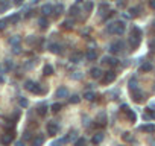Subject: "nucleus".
<instances>
[{"mask_svg": "<svg viewBox=\"0 0 155 146\" xmlns=\"http://www.w3.org/2000/svg\"><path fill=\"white\" fill-rule=\"evenodd\" d=\"M125 31H126V24L125 22H111L108 23V26H106V32L108 34H113V35H122L125 34Z\"/></svg>", "mask_w": 155, "mask_h": 146, "instance_id": "nucleus-1", "label": "nucleus"}, {"mask_svg": "<svg viewBox=\"0 0 155 146\" xmlns=\"http://www.w3.org/2000/svg\"><path fill=\"white\" fill-rule=\"evenodd\" d=\"M24 88L31 93H33V95H44L46 93V88L41 84H38L35 81H31V79H28V81L24 82Z\"/></svg>", "mask_w": 155, "mask_h": 146, "instance_id": "nucleus-2", "label": "nucleus"}, {"mask_svg": "<svg viewBox=\"0 0 155 146\" xmlns=\"http://www.w3.org/2000/svg\"><path fill=\"white\" fill-rule=\"evenodd\" d=\"M123 49H125V43L123 41H114V43L110 44V52L114 54V55H116V54H122Z\"/></svg>", "mask_w": 155, "mask_h": 146, "instance_id": "nucleus-3", "label": "nucleus"}, {"mask_svg": "<svg viewBox=\"0 0 155 146\" xmlns=\"http://www.w3.org/2000/svg\"><path fill=\"white\" fill-rule=\"evenodd\" d=\"M100 64L105 65V67H116V65L119 64V59H117V58H114V56L106 55V56H104V58H102Z\"/></svg>", "mask_w": 155, "mask_h": 146, "instance_id": "nucleus-4", "label": "nucleus"}, {"mask_svg": "<svg viewBox=\"0 0 155 146\" xmlns=\"http://www.w3.org/2000/svg\"><path fill=\"white\" fill-rule=\"evenodd\" d=\"M114 79H116V72L114 70H106L104 75H102V78H100V81H102V84H111Z\"/></svg>", "mask_w": 155, "mask_h": 146, "instance_id": "nucleus-5", "label": "nucleus"}, {"mask_svg": "<svg viewBox=\"0 0 155 146\" xmlns=\"http://www.w3.org/2000/svg\"><path fill=\"white\" fill-rule=\"evenodd\" d=\"M47 47H49V50L52 52V54H55V55H63L64 54V46L63 44L49 43V44H47Z\"/></svg>", "mask_w": 155, "mask_h": 146, "instance_id": "nucleus-6", "label": "nucleus"}, {"mask_svg": "<svg viewBox=\"0 0 155 146\" xmlns=\"http://www.w3.org/2000/svg\"><path fill=\"white\" fill-rule=\"evenodd\" d=\"M12 140H14V131H11V129L0 136V143L2 145H11Z\"/></svg>", "mask_w": 155, "mask_h": 146, "instance_id": "nucleus-7", "label": "nucleus"}, {"mask_svg": "<svg viewBox=\"0 0 155 146\" xmlns=\"http://www.w3.org/2000/svg\"><path fill=\"white\" fill-rule=\"evenodd\" d=\"M46 129H47V134H49V136H56L59 127H58V123L55 120H50V122H47Z\"/></svg>", "mask_w": 155, "mask_h": 146, "instance_id": "nucleus-8", "label": "nucleus"}, {"mask_svg": "<svg viewBox=\"0 0 155 146\" xmlns=\"http://www.w3.org/2000/svg\"><path fill=\"white\" fill-rule=\"evenodd\" d=\"M81 9H82V2H81V0H78V2H75V3L70 6V14H72L73 17H76L79 12H82Z\"/></svg>", "mask_w": 155, "mask_h": 146, "instance_id": "nucleus-9", "label": "nucleus"}, {"mask_svg": "<svg viewBox=\"0 0 155 146\" xmlns=\"http://www.w3.org/2000/svg\"><path fill=\"white\" fill-rule=\"evenodd\" d=\"M102 75H104V72H102V69H100V67H93L90 70V76L93 79H100V78H102Z\"/></svg>", "mask_w": 155, "mask_h": 146, "instance_id": "nucleus-10", "label": "nucleus"}, {"mask_svg": "<svg viewBox=\"0 0 155 146\" xmlns=\"http://www.w3.org/2000/svg\"><path fill=\"white\" fill-rule=\"evenodd\" d=\"M47 110H49L47 104H44V102L38 104V107H37V113H38V116H40V117H44V116L47 114Z\"/></svg>", "mask_w": 155, "mask_h": 146, "instance_id": "nucleus-11", "label": "nucleus"}, {"mask_svg": "<svg viewBox=\"0 0 155 146\" xmlns=\"http://www.w3.org/2000/svg\"><path fill=\"white\" fill-rule=\"evenodd\" d=\"M75 22H76L75 18H67V20H64V22H63V29L72 31L73 28H75Z\"/></svg>", "mask_w": 155, "mask_h": 146, "instance_id": "nucleus-12", "label": "nucleus"}, {"mask_svg": "<svg viewBox=\"0 0 155 146\" xmlns=\"http://www.w3.org/2000/svg\"><path fill=\"white\" fill-rule=\"evenodd\" d=\"M64 12V5H56V6H53V11H52V15H53V18H58L59 15H61Z\"/></svg>", "mask_w": 155, "mask_h": 146, "instance_id": "nucleus-13", "label": "nucleus"}, {"mask_svg": "<svg viewBox=\"0 0 155 146\" xmlns=\"http://www.w3.org/2000/svg\"><path fill=\"white\" fill-rule=\"evenodd\" d=\"M84 59V55L81 54V52H75V54H72L70 55V63H73V64H78V63H81Z\"/></svg>", "mask_w": 155, "mask_h": 146, "instance_id": "nucleus-14", "label": "nucleus"}, {"mask_svg": "<svg viewBox=\"0 0 155 146\" xmlns=\"http://www.w3.org/2000/svg\"><path fill=\"white\" fill-rule=\"evenodd\" d=\"M132 99H134V102H143V99H145L143 91H140L138 88L134 90V91H132Z\"/></svg>", "mask_w": 155, "mask_h": 146, "instance_id": "nucleus-15", "label": "nucleus"}, {"mask_svg": "<svg viewBox=\"0 0 155 146\" xmlns=\"http://www.w3.org/2000/svg\"><path fill=\"white\" fill-rule=\"evenodd\" d=\"M52 11H53V5L52 3H46L41 6V14L46 17V15H52Z\"/></svg>", "mask_w": 155, "mask_h": 146, "instance_id": "nucleus-16", "label": "nucleus"}, {"mask_svg": "<svg viewBox=\"0 0 155 146\" xmlns=\"http://www.w3.org/2000/svg\"><path fill=\"white\" fill-rule=\"evenodd\" d=\"M85 58L88 59V61H96L97 59V52L96 49H88L85 52Z\"/></svg>", "mask_w": 155, "mask_h": 146, "instance_id": "nucleus-17", "label": "nucleus"}, {"mask_svg": "<svg viewBox=\"0 0 155 146\" xmlns=\"http://www.w3.org/2000/svg\"><path fill=\"white\" fill-rule=\"evenodd\" d=\"M140 41H141L140 38H136V37H131V35H129V40H128V44H129V47L134 50V49H137L138 46H140Z\"/></svg>", "mask_w": 155, "mask_h": 146, "instance_id": "nucleus-18", "label": "nucleus"}, {"mask_svg": "<svg viewBox=\"0 0 155 146\" xmlns=\"http://www.w3.org/2000/svg\"><path fill=\"white\" fill-rule=\"evenodd\" d=\"M44 143V136L43 134H37L35 137H32V146H41Z\"/></svg>", "mask_w": 155, "mask_h": 146, "instance_id": "nucleus-19", "label": "nucleus"}, {"mask_svg": "<svg viewBox=\"0 0 155 146\" xmlns=\"http://www.w3.org/2000/svg\"><path fill=\"white\" fill-rule=\"evenodd\" d=\"M38 24H40V29L46 31L47 28H49V20H47V18L43 15V17H40V18H38Z\"/></svg>", "mask_w": 155, "mask_h": 146, "instance_id": "nucleus-20", "label": "nucleus"}, {"mask_svg": "<svg viewBox=\"0 0 155 146\" xmlns=\"http://www.w3.org/2000/svg\"><path fill=\"white\" fill-rule=\"evenodd\" d=\"M56 97L63 99V97H69V90H67L65 87H59L56 90Z\"/></svg>", "mask_w": 155, "mask_h": 146, "instance_id": "nucleus-21", "label": "nucleus"}, {"mask_svg": "<svg viewBox=\"0 0 155 146\" xmlns=\"http://www.w3.org/2000/svg\"><path fill=\"white\" fill-rule=\"evenodd\" d=\"M11 8V0H0V12H5Z\"/></svg>", "mask_w": 155, "mask_h": 146, "instance_id": "nucleus-22", "label": "nucleus"}, {"mask_svg": "<svg viewBox=\"0 0 155 146\" xmlns=\"http://www.w3.org/2000/svg\"><path fill=\"white\" fill-rule=\"evenodd\" d=\"M102 140H104V132H96V134L93 136V138H91V142H93L94 145L102 143Z\"/></svg>", "mask_w": 155, "mask_h": 146, "instance_id": "nucleus-23", "label": "nucleus"}, {"mask_svg": "<svg viewBox=\"0 0 155 146\" xmlns=\"http://www.w3.org/2000/svg\"><path fill=\"white\" fill-rule=\"evenodd\" d=\"M93 8H94V3H93V2H85V3L82 5V12L90 14V12L93 11Z\"/></svg>", "mask_w": 155, "mask_h": 146, "instance_id": "nucleus-24", "label": "nucleus"}, {"mask_svg": "<svg viewBox=\"0 0 155 146\" xmlns=\"http://www.w3.org/2000/svg\"><path fill=\"white\" fill-rule=\"evenodd\" d=\"M125 114H126L128 119H129V122H136V120H137V114H136V113H134L132 110L128 108V110L125 111Z\"/></svg>", "mask_w": 155, "mask_h": 146, "instance_id": "nucleus-25", "label": "nucleus"}, {"mask_svg": "<svg viewBox=\"0 0 155 146\" xmlns=\"http://www.w3.org/2000/svg\"><path fill=\"white\" fill-rule=\"evenodd\" d=\"M20 20H22V15H20V14H12V15L8 18V23H11V24H17Z\"/></svg>", "mask_w": 155, "mask_h": 146, "instance_id": "nucleus-26", "label": "nucleus"}, {"mask_svg": "<svg viewBox=\"0 0 155 146\" xmlns=\"http://www.w3.org/2000/svg\"><path fill=\"white\" fill-rule=\"evenodd\" d=\"M108 11H110L108 3H100V5H99V14H100V15H105Z\"/></svg>", "mask_w": 155, "mask_h": 146, "instance_id": "nucleus-27", "label": "nucleus"}, {"mask_svg": "<svg viewBox=\"0 0 155 146\" xmlns=\"http://www.w3.org/2000/svg\"><path fill=\"white\" fill-rule=\"evenodd\" d=\"M140 131H143V132H154L155 131V127L152 123H147V125H143V127H140L138 128Z\"/></svg>", "mask_w": 155, "mask_h": 146, "instance_id": "nucleus-28", "label": "nucleus"}, {"mask_svg": "<svg viewBox=\"0 0 155 146\" xmlns=\"http://www.w3.org/2000/svg\"><path fill=\"white\" fill-rule=\"evenodd\" d=\"M131 37H136V38L141 40V29L137 28V26H134V28L131 29Z\"/></svg>", "mask_w": 155, "mask_h": 146, "instance_id": "nucleus-29", "label": "nucleus"}, {"mask_svg": "<svg viewBox=\"0 0 155 146\" xmlns=\"http://www.w3.org/2000/svg\"><path fill=\"white\" fill-rule=\"evenodd\" d=\"M38 64V59H29V61H26L24 63V69H33V67H35V65Z\"/></svg>", "mask_w": 155, "mask_h": 146, "instance_id": "nucleus-30", "label": "nucleus"}, {"mask_svg": "<svg viewBox=\"0 0 155 146\" xmlns=\"http://www.w3.org/2000/svg\"><path fill=\"white\" fill-rule=\"evenodd\" d=\"M84 99L85 101H94V99H96V93L94 91H85L84 93Z\"/></svg>", "mask_w": 155, "mask_h": 146, "instance_id": "nucleus-31", "label": "nucleus"}, {"mask_svg": "<svg viewBox=\"0 0 155 146\" xmlns=\"http://www.w3.org/2000/svg\"><path fill=\"white\" fill-rule=\"evenodd\" d=\"M138 88V82H137V78H131L129 79V90L134 91V90H137Z\"/></svg>", "mask_w": 155, "mask_h": 146, "instance_id": "nucleus-32", "label": "nucleus"}, {"mask_svg": "<svg viewBox=\"0 0 155 146\" xmlns=\"http://www.w3.org/2000/svg\"><path fill=\"white\" fill-rule=\"evenodd\" d=\"M43 73H44L46 76H50V75H53V67H52L50 64H46V65H44V69H43Z\"/></svg>", "mask_w": 155, "mask_h": 146, "instance_id": "nucleus-33", "label": "nucleus"}, {"mask_svg": "<svg viewBox=\"0 0 155 146\" xmlns=\"http://www.w3.org/2000/svg\"><path fill=\"white\" fill-rule=\"evenodd\" d=\"M8 41H9V44H12V46H18L20 43H22V38H20L18 35H15V37H11Z\"/></svg>", "mask_w": 155, "mask_h": 146, "instance_id": "nucleus-34", "label": "nucleus"}, {"mask_svg": "<svg viewBox=\"0 0 155 146\" xmlns=\"http://www.w3.org/2000/svg\"><path fill=\"white\" fill-rule=\"evenodd\" d=\"M152 70V64L151 63H143L140 65V72H151Z\"/></svg>", "mask_w": 155, "mask_h": 146, "instance_id": "nucleus-35", "label": "nucleus"}, {"mask_svg": "<svg viewBox=\"0 0 155 146\" xmlns=\"http://www.w3.org/2000/svg\"><path fill=\"white\" fill-rule=\"evenodd\" d=\"M82 76H84V73H82V72H73V73H70V78H72V79H75V81H79V79H82Z\"/></svg>", "mask_w": 155, "mask_h": 146, "instance_id": "nucleus-36", "label": "nucleus"}, {"mask_svg": "<svg viewBox=\"0 0 155 146\" xmlns=\"http://www.w3.org/2000/svg\"><path fill=\"white\" fill-rule=\"evenodd\" d=\"M140 14V9L137 8V6H134V8H129V14H128V15H129L131 18H134V17H137Z\"/></svg>", "mask_w": 155, "mask_h": 146, "instance_id": "nucleus-37", "label": "nucleus"}, {"mask_svg": "<svg viewBox=\"0 0 155 146\" xmlns=\"http://www.w3.org/2000/svg\"><path fill=\"white\" fill-rule=\"evenodd\" d=\"M61 108H63V105L58 104V102L50 105V111H52V113H59V111H61Z\"/></svg>", "mask_w": 155, "mask_h": 146, "instance_id": "nucleus-38", "label": "nucleus"}, {"mask_svg": "<svg viewBox=\"0 0 155 146\" xmlns=\"http://www.w3.org/2000/svg\"><path fill=\"white\" fill-rule=\"evenodd\" d=\"M105 120H106V117H105V114H104V113H102V114H99V117H97V125H100V127H104V125H105Z\"/></svg>", "mask_w": 155, "mask_h": 146, "instance_id": "nucleus-39", "label": "nucleus"}, {"mask_svg": "<svg viewBox=\"0 0 155 146\" xmlns=\"http://www.w3.org/2000/svg\"><path fill=\"white\" fill-rule=\"evenodd\" d=\"M18 105H20V107H22V108H26V107H28V105H29V102H28V99H24V97H20V99H18Z\"/></svg>", "mask_w": 155, "mask_h": 146, "instance_id": "nucleus-40", "label": "nucleus"}, {"mask_svg": "<svg viewBox=\"0 0 155 146\" xmlns=\"http://www.w3.org/2000/svg\"><path fill=\"white\" fill-rule=\"evenodd\" d=\"M31 138H32V132H31V129H26V131H24V134H23V142L31 140Z\"/></svg>", "mask_w": 155, "mask_h": 146, "instance_id": "nucleus-41", "label": "nucleus"}, {"mask_svg": "<svg viewBox=\"0 0 155 146\" xmlns=\"http://www.w3.org/2000/svg\"><path fill=\"white\" fill-rule=\"evenodd\" d=\"M122 138H123L125 142H132V140H134V137H132L131 132H125V134L122 136Z\"/></svg>", "mask_w": 155, "mask_h": 146, "instance_id": "nucleus-42", "label": "nucleus"}, {"mask_svg": "<svg viewBox=\"0 0 155 146\" xmlns=\"http://www.w3.org/2000/svg\"><path fill=\"white\" fill-rule=\"evenodd\" d=\"M11 69H14V63H12L11 59H6L5 61V70H11Z\"/></svg>", "mask_w": 155, "mask_h": 146, "instance_id": "nucleus-43", "label": "nucleus"}, {"mask_svg": "<svg viewBox=\"0 0 155 146\" xmlns=\"http://www.w3.org/2000/svg\"><path fill=\"white\" fill-rule=\"evenodd\" d=\"M75 146H85V138L84 137H79L75 140Z\"/></svg>", "mask_w": 155, "mask_h": 146, "instance_id": "nucleus-44", "label": "nucleus"}, {"mask_svg": "<svg viewBox=\"0 0 155 146\" xmlns=\"http://www.w3.org/2000/svg\"><path fill=\"white\" fill-rule=\"evenodd\" d=\"M79 101H81V97H79L78 95H73V96L69 99V102H70V104H79Z\"/></svg>", "mask_w": 155, "mask_h": 146, "instance_id": "nucleus-45", "label": "nucleus"}, {"mask_svg": "<svg viewBox=\"0 0 155 146\" xmlns=\"http://www.w3.org/2000/svg\"><path fill=\"white\" fill-rule=\"evenodd\" d=\"M6 26H8V18H3L0 20V31H5Z\"/></svg>", "mask_w": 155, "mask_h": 146, "instance_id": "nucleus-46", "label": "nucleus"}, {"mask_svg": "<svg viewBox=\"0 0 155 146\" xmlns=\"http://www.w3.org/2000/svg\"><path fill=\"white\" fill-rule=\"evenodd\" d=\"M12 52H14V54H20V46H14V47H12Z\"/></svg>", "mask_w": 155, "mask_h": 146, "instance_id": "nucleus-47", "label": "nucleus"}, {"mask_svg": "<svg viewBox=\"0 0 155 146\" xmlns=\"http://www.w3.org/2000/svg\"><path fill=\"white\" fill-rule=\"evenodd\" d=\"M117 6H119V8H123V6H125V0H119Z\"/></svg>", "mask_w": 155, "mask_h": 146, "instance_id": "nucleus-48", "label": "nucleus"}, {"mask_svg": "<svg viewBox=\"0 0 155 146\" xmlns=\"http://www.w3.org/2000/svg\"><path fill=\"white\" fill-rule=\"evenodd\" d=\"M23 2H24V0H14V5H17V6H22V5H23Z\"/></svg>", "mask_w": 155, "mask_h": 146, "instance_id": "nucleus-49", "label": "nucleus"}, {"mask_svg": "<svg viewBox=\"0 0 155 146\" xmlns=\"http://www.w3.org/2000/svg\"><path fill=\"white\" fill-rule=\"evenodd\" d=\"M149 6H151V8L155 11V0H149Z\"/></svg>", "mask_w": 155, "mask_h": 146, "instance_id": "nucleus-50", "label": "nucleus"}, {"mask_svg": "<svg viewBox=\"0 0 155 146\" xmlns=\"http://www.w3.org/2000/svg\"><path fill=\"white\" fill-rule=\"evenodd\" d=\"M149 46H151V49H154V50H155V40H152V41L149 43Z\"/></svg>", "mask_w": 155, "mask_h": 146, "instance_id": "nucleus-51", "label": "nucleus"}, {"mask_svg": "<svg viewBox=\"0 0 155 146\" xmlns=\"http://www.w3.org/2000/svg\"><path fill=\"white\" fill-rule=\"evenodd\" d=\"M15 146H24V142H23V140H20V142L15 143Z\"/></svg>", "mask_w": 155, "mask_h": 146, "instance_id": "nucleus-52", "label": "nucleus"}, {"mask_svg": "<svg viewBox=\"0 0 155 146\" xmlns=\"http://www.w3.org/2000/svg\"><path fill=\"white\" fill-rule=\"evenodd\" d=\"M3 82H5V76L0 75V84H3Z\"/></svg>", "mask_w": 155, "mask_h": 146, "instance_id": "nucleus-53", "label": "nucleus"}, {"mask_svg": "<svg viewBox=\"0 0 155 146\" xmlns=\"http://www.w3.org/2000/svg\"><path fill=\"white\" fill-rule=\"evenodd\" d=\"M154 90H155V87H154Z\"/></svg>", "mask_w": 155, "mask_h": 146, "instance_id": "nucleus-54", "label": "nucleus"}]
</instances>
